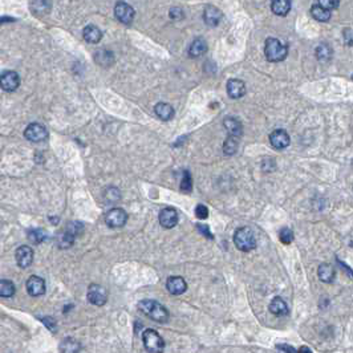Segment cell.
Returning a JSON list of instances; mask_svg holds the SVG:
<instances>
[{
    "label": "cell",
    "instance_id": "1",
    "mask_svg": "<svg viewBox=\"0 0 353 353\" xmlns=\"http://www.w3.org/2000/svg\"><path fill=\"white\" fill-rule=\"evenodd\" d=\"M138 308L157 323H166L169 320V311L156 300H142L138 304Z\"/></svg>",
    "mask_w": 353,
    "mask_h": 353
},
{
    "label": "cell",
    "instance_id": "2",
    "mask_svg": "<svg viewBox=\"0 0 353 353\" xmlns=\"http://www.w3.org/2000/svg\"><path fill=\"white\" fill-rule=\"evenodd\" d=\"M264 53L268 61L271 63H279L287 57L288 48L281 43L280 40L275 38H270L266 40V47H264Z\"/></svg>",
    "mask_w": 353,
    "mask_h": 353
},
{
    "label": "cell",
    "instance_id": "3",
    "mask_svg": "<svg viewBox=\"0 0 353 353\" xmlns=\"http://www.w3.org/2000/svg\"><path fill=\"white\" fill-rule=\"evenodd\" d=\"M234 243L238 250L243 252L251 251L256 247L255 233L250 227H240L235 231Z\"/></svg>",
    "mask_w": 353,
    "mask_h": 353
},
{
    "label": "cell",
    "instance_id": "4",
    "mask_svg": "<svg viewBox=\"0 0 353 353\" xmlns=\"http://www.w3.org/2000/svg\"><path fill=\"white\" fill-rule=\"evenodd\" d=\"M142 340H144L145 348L149 352H162L165 348V341L159 336V333L154 329H146L142 333Z\"/></svg>",
    "mask_w": 353,
    "mask_h": 353
},
{
    "label": "cell",
    "instance_id": "5",
    "mask_svg": "<svg viewBox=\"0 0 353 353\" xmlns=\"http://www.w3.org/2000/svg\"><path fill=\"white\" fill-rule=\"evenodd\" d=\"M126 221H128V214L125 210L119 209V207L109 210L105 215V223L112 229L122 227V226H125Z\"/></svg>",
    "mask_w": 353,
    "mask_h": 353
},
{
    "label": "cell",
    "instance_id": "6",
    "mask_svg": "<svg viewBox=\"0 0 353 353\" xmlns=\"http://www.w3.org/2000/svg\"><path fill=\"white\" fill-rule=\"evenodd\" d=\"M115 15L117 17V20L122 24H132L134 20V9L132 5H129L125 1H118L115 7Z\"/></svg>",
    "mask_w": 353,
    "mask_h": 353
},
{
    "label": "cell",
    "instance_id": "7",
    "mask_svg": "<svg viewBox=\"0 0 353 353\" xmlns=\"http://www.w3.org/2000/svg\"><path fill=\"white\" fill-rule=\"evenodd\" d=\"M88 300L90 304L101 307L108 300V291L100 284H92L88 288Z\"/></svg>",
    "mask_w": 353,
    "mask_h": 353
},
{
    "label": "cell",
    "instance_id": "8",
    "mask_svg": "<svg viewBox=\"0 0 353 353\" xmlns=\"http://www.w3.org/2000/svg\"><path fill=\"white\" fill-rule=\"evenodd\" d=\"M24 136L31 142H41V141H44L48 137V132L44 125L35 122L27 126Z\"/></svg>",
    "mask_w": 353,
    "mask_h": 353
},
{
    "label": "cell",
    "instance_id": "9",
    "mask_svg": "<svg viewBox=\"0 0 353 353\" xmlns=\"http://www.w3.org/2000/svg\"><path fill=\"white\" fill-rule=\"evenodd\" d=\"M20 85V77L16 72L8 71L0 76V88L5 92H13Z\"/></svg>",
    "mask_w": 353,
    "mask_h": 353
},
{
    "label": "cell",
    "instance_id": "10",
    "mask_svg": "<svg viewBox=\"0 0 353 353\" xmlns=\"http://www.w3.org/2000/svg\"><path fill=\"white\" fill-rule=\"evenodd\" d=\"M270 142L273 145V148L277 150L285 149L289 145V134L285 132L284 129H276L270 134Z\"/></svg>",
    "mask_w": 353,
    "mask_h": 353
},
{
    "label": "cell",
    "instance_id": "11",
    "mask_svg": "<svg viewBox=\"0 0 353 353\" xmlns=\"http://www.w3.org/2000/svg\"><path fill=\"white\" fill-rule=\"evenodd\" d=\"M159 223L163 229H173L178 223V213L173 207H166L159 213Z\"/></svg>",
    "mask_w": 353,
    "mask_h": 353
},
{
    "label": "cell",
    "instance_id": "12",
    "mask_svg": "<svg viewBox=\"0 0 353 353\" xmlns=\"http://www.w3.org/2000/svg\"><path fill=\"white\" fill-rule=\"evenodd\" d=\"M16 263L20 268H27L30 267L32 262H34V251L32 248L28 246H22L19 247L16 250Z\"/></svg>",
    "mask_w": 353,
    "mask_h": 353
},
{
    "label": "cell",
    "instance_id": "13",
    "mask_svg": "<svg viewBox=\"0 0 353 353\" xmlns=\"http://www.w3.org/2000/svg\"><path fill=\"white\" fill-rule=\"evenodd\" d=\"M227 93L231 98L238 100V98L243 97L246 94V84L242 80H238V78H231L227 82Z\"/></svg>",
    "mask_w": 353,
    "mask_h": 353
},
{
    "label": "cell",
    "instance_id": "14",
    "mask_svg": "<svg viewBox=\"0 0 353 353\" xmlns=\"http://www.w3.org/2000/svg\"><path fill=\"white\" fill-rule=\"evenodd\" d=\"M166 288L171 295H181L188 289V284L181 276H170L166 281Z\"/></svg>",
    "mask_w": 353,
    "mask_h": 353
},
{
    "label": "cell",
    "instance_id": "15",
    "mask_svg": "<svg viewBox=\"0 0 353 353\" xmlns=\"http://www.w3.org/2000/svg\"><path fill=\"white\" fill-rule=\"evenodd\" d=\"M27 289L31 296H40L45 292V281L41 277L34 275L27 280Z\"/></svg>",
    "mask_w": 353,
    "mask_h": 353
},
{
    "label": "cell",
    "instance_id": "16",
    "mask_svg": "<svg viewBox=\"0 0 353 353\" xmlns=\"http://www.w3.org/2000/svg\"><path fill=\"white\" fill-rule=\"evenodd\" d=\"M203 20L204 23L210 27L218 26L219 22L222 20L221 9L217 8V7H214V5H207V7L204 8Z\"/></svg>",
    "mask_w": 353,
    "mask_h": 353
},
{
    "label": "cell",
    "instance_id": "17",
    "mask_svg": "<svg viewBox=\"0 0 353 353\" xmlns=\"http://www.w3.org/2000/svg\"><path fill=\"white\" fill-rule=\"evenodd\" d=\"M82 36H84V40H85L86 43L97 44L101 41L102 32L98 27L93 26V24H89V26H86L85 28H84Z\"/></svg>",
    "mask_w": 353,
    "mask_h": 353
},
{
    "label": "cell",
    "instance_id": "18",
    "mask_svg": "<svg viewBox=\"0 0 353 353\" xmlns=\"http://www.w3.org/2000/svg\"><path fill=\"white\" fill-rule=\"evenodd\" d=\"M223 126H225L226 130L229 132V136H242L243 126L239 119L234 118V117H226L225 121H223Z\"/></svg>",
    "mask_w": 353,
    "mask_h": 353
},
{
    "label": "cell",
    "instance_id": "19",
    "mask_svg": "<svg viewBox=\"0 0 353 353\" xmlns=\"http://www.w3.org/2000/svg\"><path fill=\"white\" fill-rule=\"evenodd\" d=\"M317 276L324 283H332V281L335 280V277H336V271H335V268L331 264L323 263L320 264L319 268H317Z\"/></svg>",
    "mask_w": 353,
    "mask_h": 353
},
{
    "label": "cell",
    "instance_id": "20",
    "mask_svg": "<svg viewBox=\"0 0 353 353\" xmlns=\"http://www.w3.org/2000/svg\"><path fill=\"white\" fill-rule=\"evenodd\" d=\"M154 112H156L158 118L162 119V121H169L174 117V109L166 102H158L157 105L154 107Z\"/></svg>",
    "mask_w": 353,
    "mask_h": 353
},
{
    "label": "cell",
    "instance_id": "21",
    "mask_svg": "<svg viewBox=\"0 0 353 353\" xmlns=\"http://www.w3.org/2000/svg\"><path fill=\"white\" fill-rule=\"evenodd\" d=\"M270 311L271 314L275 316H287L288 315V306L285 304V302L281 298L276 296L273 299V302L270 303Z\"/></svg>",
    "mask_w": 353,
    "mask_h": 353
},
{
    "label": "cell",
    "instance_id": "22",
    "mask_svg": "<svg viewBox=\"0 0 353 353\" xmlns=\"http://www.w3.org/2000/svg\"><path fill=\"white\" fill-rule=\"evenodd\" d=\"M206 52H207V43L200 38L196 39L189 48V56L190 57H199V56L204 55Z\"/></svg>",
    "mask_w": 353,
    "mask_h": 353
},
{
    "label": "cell",
    "instance_id": "23",
    "mask_svg": "<svg viewBox=\"0 0 353 353\" xmlns=\"http://www.w3.org/2000/svg\"><path fill=\"white\" fill-rule=\"evenodd\" d=\"M271 9L277 16H285L291 9V0H271Z\"/></svg>",
    "mask_w": 353,
    "mask_h": 353
},
{
    "label": "cell",
    "instance_id": "24",
    "mask_svg": "<svg viewBox=\"0 0 353 353\" xmlns=\"http://www.w3.org/2000/svg\"><path fill=\"white\" fill-rule=\"evenodd\" d=\"M311 15H312V17H314L315 20H317V22L320 23H327L328 20L331 19V11H328V9H325L320 4L312 5Z\"/></svg>",
    "mask_w": 353,
    "mask_h": 353
},
{
    "label": "cell",
    "instance_id": "25",
    "mask_svg": "<svg viewBox=\"0 0 353 353\" xmlns=\"http://www.w3.org/2000/svg\"><path fill=\"white\" fill-rule=\"evenodd\" d=\"M75 238H76V236L71 234L68 230H64L63 233H60V234L57 235L56 242H57V246H59L60 248H69V247L73 246Z\"/></svg>",
    "mask_w": 353,
    "mask_h": 353
},
{
    "label": "cell",
    "instance_id": "26",
    "mask_svg": "<svg viewBox=\"0 0 353 353\" xmlns=\"http://www.w3.org/2000/svg\"><path fill=\"white\" fill-rule=\"evenodd\" d=\"M239 148V137L235 136H229V138L225 141L223 144V152L227 156H233L236 153V150Z\"/></svg>",
    "mask_w": 353,
    "mask_h": 353
},
{
    "label": "cell",
    "instance_id": "27",
    "mask_svg": "<svg viewBox=\"0 0 353 353\" xmlns=\"http://www.w3.org/2000/svg\"><path fill=\"white\" fill-rule=\"evenodd\" d=\"M332 48L328 44H320L319 47L316 48V57L321 63H328L332 57Z\"/></svg>",
    "mask_w": 353,
    "mask_h": 353
},
{
    "label": "cell",
    "instance_id": "28",
    "mask_svg": "<svg viewBox=\"0 0 353 353\" xmlns=\"http://www.w3.org/2000/svg\"><path fill=\"white\" fill-rule=\"evenodd\" d=\"M15 284L11 280L3 279L0 280V298H11L15 294Z\"/></svg>",
    "mask_w": 353,
    "mask_h": 353
},
{
    "label": "cell",
    "instance_id": "29",
    "mask_svg": "<svg viewBox=\"0 0 353 353\" xmlns=\"http://www.w3.org/2000/svg\"><path fill=\"white\" fill-rule=\"evenodd\" d=\"M108 57H113L112 52L109 51H97L96 55H94V60L97 61L98 64L102 65V67H108V65L113 64L111 61H108Z\"/></svg>",
    "mask_w": 353,
    "mask_h": 353
},
{
    "label": "cell",
    "instance_id": "30",
    "mask_svg": "<svg viewBox=\"0 0 353 353\" xmlns=\"http://www.w3.org/2000/svg\"><path fill=\"white\" fill-rule=\"evenodd\" d=\"M28 239L35 244H39L45 239V233L41 229H34V230L28 231Z\"/></svg>",
    "mask_w": 353,
    "mask_h": 353
},
{
    "label": "cell",
    "instance_id": "31",
    "mask_svg": "<svg viewBox=\"0 0 353 353\" xmlns=\"http://www.w3.org/2000/svg\"><path fill=\"white\" fill-rule=\"evenodd\" d=\"M193 190V179L192 175L189 173L188 170L183 171V177H182V182H181V192L183 193H192Z\"/></svg>",
    "mask_w": 353,
    "mask_h": 353
},
{
    "label": "cell",
    "instance_id": "32",
    "mask_svg": "<svg viewBox=\"0 0 353 353\" xmlns=\"http://www.w3.org/2000/svg\"><path fill=\"white\" fill-rule=\"evenodd\" d=\"M279 239H280L281 243L289 244V243H292V240H294V233H292V230L288 229V227H283L280 233H279Z\"/></svg>",
    "mask_w": 353,
    "mask_h": 353
},
{
    "label": "cell",
    "instance_id": "33",
    "mask_svg": "<svg viewBox=\"0 0 353 353\" xmlns=\"http://www.w3.org/2000/svg\"><path fill=\"white\" fill-rule=\"evenodd\" d=\"M319 4L328 11H333L339 7L340 0H319Z\"/></svg>",
    "mask_w": 353,
    "mask_h": 353
},
{
    "label": "cell",
    "instance_id": "34",
    "mask_svg": "<svg viewBox=\"0 0 353 353\" xmlns=\"http://www.w3.org/2000/svg\"><path fill=\"white\" fill-rule=\"evenodd\" d=\"M196 215L199 219H206V218L209 217V209L204 204H198L196 207Z\"/></svg>",
    "mask_w": 353,
    "mask_h": 353
},
{
    "label": "cell",
    "instance_id": "35",
    "mask_svg": "<svg viewBox=\"0 0 353 353\" xmlns=\"http://www.w3.org/2000/svg\"><path fill=\"white\" fill-rule=\"evenodd\" d=\"M63 343L69 345V348L65 349V352H77V351H80V344L76 340H73V339H65Z\"/></svg>",
    "mask_w": 353,
    "mask_h": 353
},
{
    "label": "cell",
    "instance_id": "36",
    "mask_svg": "<svg viewBox=\"0 0 353 353\" xmlns=\"http://www.w3.org/2000/svg\"><path fill=\"white\" fill-rule=\"evenodd\" d=\"M41 321H43V323L47 325L49 331L56 332V320L55 319H52V317H43V319H41Z\"/></svg>",
    "mask_w": 353,
    "mask_h": 353
},
{
    "label": "cell",
    "instance_id": "37",
    "mask_svg": "<svg viewBox=\"0 0 353 353\" xmlns=\"http://www.w3.org/2000/svg\"><path fill=\"white\" fill-rule=\"evenodd\" d=\"M196 227H198V231H199L200 234L206 235L209 239H213V234L210 233L209 230V226H203V225H196Z\"/></svg>",
    "mask_w": 353,
    "mask_h": 353
},
{
    "label": "cell",
    "instance_id": "38",
    "mask_svg": "<svg viewBox=\"0 0 353 353\" xmlns=\"http://www.w3.org/2000/svg\"><path fill=\"white\" fill-rule=\"evenodd\" d=\"M170 17L171 19H174V20H179V19H182L183 17V12L181 8H171L170 11Z\"/></svg>",
    "mask_w": 353,
    "mask_h": 353
},
{
    "label": "cell",
    "instance_id": "39",
    "mask_svg": "<svg viewBox=\"0 0 353 353\" xmlns=\"http://www.w3.org/2000/svg\"><path fill=\"white\" fill-rule=\"evenodd\" d=\"M279 351H283V352H298V349L292 348V347H288V345H284V344H279L276 347Z\"/></svg>",
    "mask_w": 353,
    "mask_h": 353
},
{
    "label": "cell",
    "instance_id": "40",
    "mask_svg": "<svg viewBox=\"0 0 353 353\" xmlns=\"http://www.w3.org/2000/svg\"><path fill=\"white\" fill-rule=\"evenodd\" d=\"M11 22H13L12 17H0V26L4 24V23H11Z\"/></svg>",
    "mask_w": 353,
    "mask_h": 353
},
{
    "label": "cell",
    "instance_id": "41",
    "mask_svg": "<svg viewBox=\"0 0 353 353\" xmlns=\"http://www.w3.org/2000/svg\"><path fill=\"white\" fill-rule=\"evenodd\" d=\"M298 352H308V353H311L312 351H311L310 348H306V347H302L300 349H298Z\"/></svg>",
    "mask_w": 353,
    "mask_h": 353
},
{
    "label": "cell",
    "instance_id": "42",
    "mask_svg": "<svg viewBox=\"0 0 353 353\" xmlns=\"http://www.w3.org/2000/svg\"><path fill=\"white\" fill-rule=\"evenodd\" d=\"M352 80H353V76H352Z\"/></svg>",
    "mask_w": 353,
    "mask_h": 353
}]
</instances>
